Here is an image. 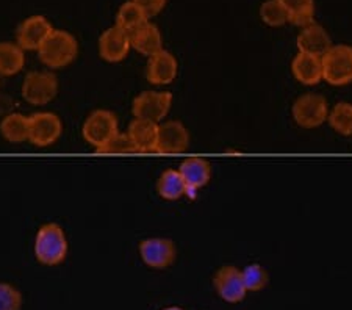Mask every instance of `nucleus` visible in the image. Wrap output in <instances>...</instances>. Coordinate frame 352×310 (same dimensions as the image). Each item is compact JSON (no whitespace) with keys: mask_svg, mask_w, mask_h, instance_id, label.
Returning a JSON list of instances; mask_svg holds the SVG:
<instances>
[{"mask_svg":"<svg viewBox=\"0 0 352 310\" xmlns=\"http://www.w3.org/2000/svg\"><path fill=\"white\" fill-rule=\"evenodd\" d=\"M38 55L39 60L50 69H61L76 61L78 55V43L69 32L54 28L43 46L38 49Z\"/></svg>","mask_w":352,"mask_h":310,"instance_id":"f03ea898","label":"nucleus"},{"mask_svg":"<svg viewBox=\"0 0 352 310\" xmlns=\"http://www.w3.org/2000/svg\"><path fill=\"white\" fill-rule=\"evenodd\" d=\"M244 285H246L248 291H260L263 290L270 282V276L266 269L258 263L248 265L246 268L241 269Z\"/></svg>","mask_w":352,"mask_h":310,"instance_id":"bb28decb","label":"nucleus"},{"mask_svg":"<svg viewBox=\"0 0 352 310\" xmlns=\"http://www.w3.org/2000/svg\"><path fill=\"white\" fill-rule=\"evenodd\" d=\"M162 310H184L182 307H177V306H171V307H164Z\"/></svg>","mask_w":352,"mask_h":310,"instance_id":"7c9ffc66","label":"nucleus"},{"mask_svg":"<svg viewBox=\"0 0 352 310\" xmlns=\"http://www.w3.org/2000/svg\"><path fill=\"white\" fill-rule=\"evenodd\" d=\"M0 133L10 143L28 141V116L22 113H11L0 122Z\"/></svg>","mask_w":352,"mask_h":310,"instance_id":"5701e85b","label":"nucleus"},{"mask_svg":"<svg viewBox=\"0 0 352 310\" xmlns=\"http://www.w3.org/2000/svg\"><path fill=\"white\" fill-rule=\"evenodd\" d=\"M190 146V133L180 121L158 124L157 154H180Z\"/></svg>","mask_w":352,"mask_h":310,"instance_id":"9d476101","label":"nucleus"},{"mask_svg":"<svg viewBox=\"0 0 352 310\" xmlns=\"http://www.w3.org/2000/svg\"><path fill=\"white\" fill-rule=\"evenodd\" d=\"M67 239L63 228L56 223H47L38 229L35 236V257L45 267H56L63 263L67 256Z\"/></svg>","mask_w":352,"mask_h":310,"instance_id":"f257e3e1","label":"nucleus"},{"mask_svg":"<svg viewBox=\"0 0 352 310\" xmlns=\"http://www.w3.org/2000/svg\"><path fill=\"white\" fill-rule=\"evenodd\" d=\"M119 133V122L115 113L109 110H96L85 120L82 135L88 144L96 151L104 148L107 143Z\"/></svg>","mask_w":352,"mask_h":310,"instance_id":"20e7f679","label":"nucleus"},{"mask_svg":"<svg viewBox=\"0 0 352 310\" xmlns=\"http://www.w3.org/2000/svg\"><path fill=\"white\" fill-rule=\"evenodd\" d=\"M322 80L333 87H344L352 82V47L337 44L321 58Z\"/></svg>","mask_w":352,"mask_h":310,"instance_id":"7ed1b4c3","label":"nucleus"},{"mask_svg":"<svg viewBox=\"0 0 352 310\" xmlns=\"http://www.w3.org/2000/svg\"><path fill=\"white\" fill-rule=\"evenodd\" d=\"M130 50H132L130 35L116 25L107 28L99 38V54L109 63H119L126 60Z\"/></svg>","mask_w":352,"mask_h":310,"instance_id":"ddd939ff","label":"nucleus"},{"mask_svg":"<svg viewBox=\"0 0 352 310\" xmlns=\"http://www.w3.org/2000/svg\"><path fill=\"white\" fill-rule=\"evenodd\" d=\"M157 193L166 201H177L186 195V187L179 169H166L157 180Z\"/></svg>","mask_w":352,"mask_h":310,"instance_id":"4be33fe9","label":"nucleus"},{"mask_svg":"<svg viewBox=\"0 0 352 310\" xmlns=\"http://www.w3.org/2000/svg\"><path fill=\"white\" fill-rule=\"evenodd\" d=\"M133 2L144 11L147 19H151L158 13H162L163 8L166 7L168 0H133Z\"/></svg>","mask_w":352,"mask_h":310,"instance_id":"c756f323","label":"nucleus"},{"mask_svg":"<svg viewBox=\"0 0 352 310\" xmlns=\"http://www.w3.org/2000/svg\"><path fill=\"white\" fill-rule=\"evenodd\" d=\"M327 121L335 132L343 137H352V104L340 102L329 110Z\"/></svg>","mask_w":352,"mask_h":310,"instance_id":"393cba45","label":"nucleus"},{"mask_svg":"<svg viewBox=\"0 0 352 310\" xmlns=\"http://www.w3.org/2000/svg\"><path fill=\"white\" fill-rule=\"evenodd\" d=\"M333 46L329 33L318 24H310L302 28L298 36V49L300 54L322 58L329 49Z\"/></svg>","mask_w":352,"mask_h":310,"instance_id":"dca6fc26","label":"nucleus"},{"mask_svg":"<svg viewBox=\"0 0 352 310\" xmlns=\"http://www.w3.org/2000/svg\"><path fill=\"white\" fill-rule=\"evenodd\" d=\"M173 94L166 91H144L136 96L132 104V113L138 120L160 124L171 110Z\"/></svg>","mask_w":352,"mask_h":310,"instance_id":"0eeeda50","label":"nucleus"},{"mask_svg":"<svg viewBox=\"0 0 352 310\" xmlns=\"http://www.w3.org/2000/svg\"><path fill=\"white\" fill-rule=\"evenodd\" d=\"M179 71V63L175 56L166 49L158 50L157 54L149 56L147 63V80L154 85H169L175 80Z\"/></svg>","mask_w":352,"mask_h":310,"instance_id":"4468645a","label":"nucleus"},{"mask_svg":"<svg viewBox=\"0 0 352 310\" xmlns=\"http://www.w3.org/2000/svg\"><path fill=\"white\" fill-rule=\"evenodd\" d=\"M140 256L141 261L149 268L164 269L174 263L177 250H175L173 240L154 236V239H146L141 241Z\"/></svg>","mask_w":352,"mask_h":310,"instance_id":"1a4fd4ad","label":"nucleus"},{"mask_svg":"<svg viewBox=\"0 0 352 310\" xmlns=\"http://www.w3.org/2000/svg\"><path fill=\"white\" fill-rule=\"evenodd\" d=\"M293 120L299 127L315 129L327 121L329 104L320 94L307 93L293 104Z\"/></svg>","mask_w":352,"mask_h":310,"instance_id":"423d86ee","label":"nucleus"},{"mask_svg":"<svg viewBox=\"0 0 352 310\" xmlns=\"http://www.w3.org/2000/svg\"><path fill=\"white\" fill-rule=\"evenodd\" d=\"M213 285L221 300L230 304L241 302L248 293L243 274L235 267L219 268L213 278Z\"/></svg>","mask_w":352,"mask_h":310,"instance_id":"9b49d317","label":"nucleus"},{"mask_svg":"<svg viewBox=\"0 0 352 310\" xmlns=\"http://www.w3.org/2000/svg\"><path fill=\"white\" fill-rule=\"evenodd\" d=\"M292 72L299 83L314 87L322 80L321 58L299 52L292 63Z\"/></svg>","mask_w":352,"mask_h":310,"instance_id":"a211bd4d","label":"nucleus"},{"mask_svg":"<svg viewBox=\"0 0 352 310\" xmlns=\"http://www.w3.org/2000/svg\"><path fill=\"white\" fill-rule=\"evenodd\" d=\"M287 10L289 22L298 27H307L314 24L315 3L314 0H279Z\"/></svg>","mask_w":352,"mask_h":310,"instance_id":"b1692460","label":"nucleus"},{"mask_svg":"<svg viewBox=\"0 0 352 310\" xmlns=\"http://www.w3.org/2000/svg\"><path fill=\"white\" fill-rule=\"evenodd\" d=\"M179 173L185 182L186 195L195 197L196 191L206 187L210 177H212V166H210V163L206 159L190 157V159L182 162Z\"/></svg>","mask_w":352,"mask_h":310,"instance_id":"2eb2a0df","label":"nucleus"},{"mask_svg":"<svg viewBox=\"0 0 352 310\" xmlns=\"http://www.w3.org/2000/svg\"><path fill=\"white\" fill-rule=\"evenodd\" d=\"M260 18L270 27H282L289 21L287 10L279 0H266L260 8Z\"/></svg>","mask_w":352,"mask_h":310,"instance_id":"a878e982","label":"nucleus"},{"mask_svg":"<svg viewBox=\"0 0 352 310\" xmlns=\"http://www.w3.org/2000/svg\"><path fill=\"white\" fill-rule=\"evenodd\" d=\"M130 44H132V49L141 55L152 56L163 49V38L158 27L152 22H147L130 35Z\"/></svg>","mask_w":352,"mask_h":310,"instance_id":"6ab92c4d","label":"nucleus"},{"mask_svg":"<svg viewBox=\"0 0 352 310\" xmlns=\"http://www.w3.org/2000/svg\"><path fill=\"white\" fill-rule=\"evenodd\" d=\"M54 32V27L50 22L41 14H35L27 18L18 27L16 33V43L24 50H36L43 46V43L47 39L50 33Z\"/></svg>","mask_w":352,"mask_h":310,"instance_id":"f8f14e48","label":"nucleus"},{"mask_svg":"<svg viewBox=\"0 0 352 310\" xmlns=\"http://www.w3.org/2000/svg\"><path fill=\"white\" fill-rule=\"evenodd\" d=\"M63 133V124L55 113L39 111L28 116V141L38 148H47L56 143Z\"/></svg>","mask_w":352,"mask_h":310,"instance_id":"6e6552de","label":"nucleus"},{"mask_svg":"<svg viewBox=\"0 0 352 310\" xmlns=\"http://www.w3.org/2000/svg\"><path fill=\"white\" fill-rule=\"evenodd\" d=\"M99 154H136V151L133 148L132 141H130L127 133H121L119 132L115 138H113L110 143H107L104 148L98 151Z\"/></svg>","mask_w":352,"mask_h":310,"instance_id":"c85d7f7f","label":"nucleus"},{"mask_svg":"<svg viewBox=\"0 0 352 310\" xmlns=\"http://www.w3.org/2000/svg\"><path fill=\"white\" fill-rule=\"evenodd\" d=\"M21 91L28 104L45 105L52 102L58 93V80L50 71H33L25 76Z\"/></svg>","mask_w":352,"mask_h":310,"instance_id":"39448f33","label":"nucleus"},{"mask_svg":"<svg viewBox=\"0 0 352 310\" xmlns=\"http://www.w3.org/2000/svg\"><path fill=\"white\" fill-rule=\"evenodd\" d=\"M127 135L132 141L136 152L147 154V152H155L157 137H158V124L146 120H135L130 122Z\"/></svg>","mask_w":352,"mask_h":310,"instance_id":"f3484780","label":"nucleus"},{"mask_svg":"<svg viewBox=\"0 0 352 310\" xmlns=\"http://www.w3.org/2000/svg\"><path fill=\"white\" fill-rule=\"evenodd\" d=\"M149 19L144 14V11L136 5L133 0L122 3L121 8L118 10L116 14V27L121 28L122 32H126L127 35H132L133 32L147 24Z\"/></svg>","mask_w":352,"mask_h":310,"instance_id":"412c9836","label":"nucleus"},{"mask_svg":"<svg viewBox=\"0 0 352 310\" xmlns=\"http://www.w3.org/2000/svg\"><path fill=\"white\" fill-rule=\"evenodd\" d=\"M25 65V50L18 43H0V76L11 77L19 74Z\"/></svg>","mask_w":352,"mask_h":310,"instance_id":"aec40b11","label":"nucleus"},{"mask_svg":"<svg viewBox=\"0 0 352 310\" xmlns=\"http://www.w3.org/2000/svg\"><path fill=\"white\" fill-rule=\"evenodd\" d=\"M24 298L19 289L8 282H0V310H22Z\"/></svg>","mask_w":352,"mask_h":310,"instance_id":"cd10ccee","label":"nucleus"}]
</instances>
